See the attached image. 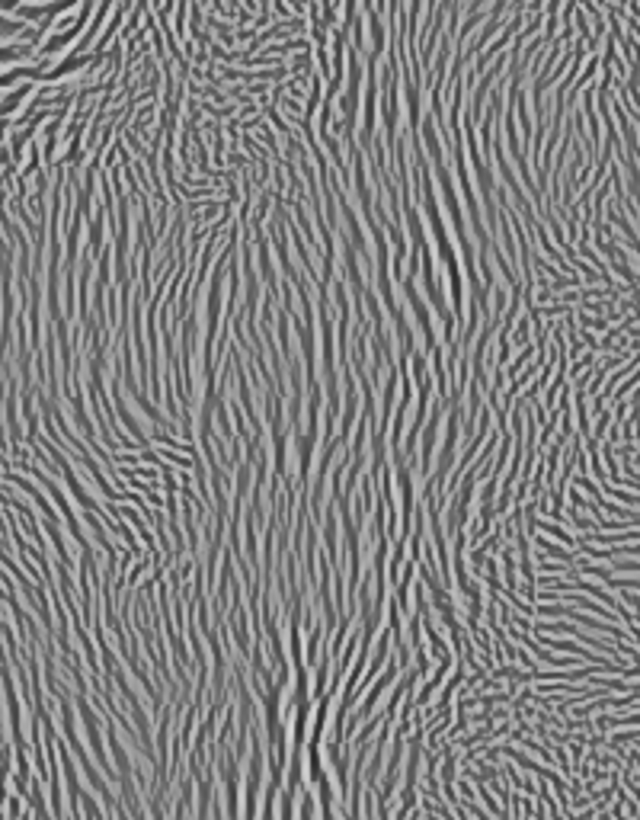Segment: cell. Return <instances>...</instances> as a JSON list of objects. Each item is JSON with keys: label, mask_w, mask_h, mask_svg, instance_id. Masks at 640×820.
Returning <instances> with one entry per match:
<instances>
[{"label": "cell", "mask_w": 640, "mask_h": 820, "mask_svg": "<svg viewBox=\"0 0 640 820\" xmlns=\"http://www.w3.org/2000/svg\"><path fill=\"white\" fill-rule=\"evenodd\" d=\"M535 545L541 548L544 555H550V558H560V561H570V558H573L570 551H567V548H560V545H550V542H548V539H541V535H538V539H535Z\"/></svg>", "instance_id": "6da1fadb"}]
</instances>
